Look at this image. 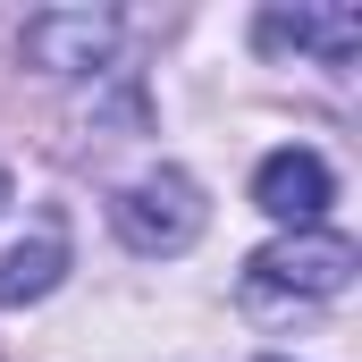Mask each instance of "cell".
<instances>
[{
	"instance_id": "7",
	"label": "cell",
	"mask_w": 362,
	"mask_h": 362,
	"mask_svg": "<svg viewBox=\"0 0 362 362\" xmlns=\"http://www.w3.org/2000/svg\"><path fill=\"white\" fill-rule=\"evenodd\" d=\"M0 202H8V169H0Z\"/></svg>"
},
{
	"instance_id": "1",
	"label": "cell",
	"mask_w": 362,
	"mask_h": 362,
	"mask_svg": "<svg viewBox=\"0 0 362 362\" xmlns=\"http://www.w3.org/2000/svg\"><path fill=\"white\" fill-rule=\"evenodd\" d=\"M202 185L185 177V169H152V177L118 185L110 194V228H118V245L127 253H144V262H169V253H185L194 236H202Z\"/></svg>"
},
{
	"instance_id": "4",
	"label": "cell",
	"mask_w": 362,
	"mask_h": 362,
	"mask_svg": "<svg viewBox=\"0 0 362 362\" xmlns=\"http://www.w3.org/2000/svg\"><path fill=\"white\" fill-rule=\"evenodd\" d=\"M253 202H262L270 219H286V228H320V211L337 202V177H329L320 152L286 144V152H270V160L253 169Z\"/></svg>"
},
{
	"instance_id": "2",
	"label": "cell",
	"mask_w": 362,
	"mask_h": 362,
	"mask_svg": "<svg viewBox=\"0 0 362 362\" xmlns=\"http://www.w3.org/2000/svg\"><path fill=\"white\" fill-rule=\"evenodd\" d=\"M346 278H354V245L337 228H295V236H278V245L253 253V295L320 303V295H346Z\"/></svg>"
},
{
	"instance_id": "6",
	"label": "cell",
	"mask_w": 362,
	"mask_h": 362,
	"mask_svg": "<svg viewBox=\"0 0 362 362\" xmlns=\"http://www.w3.org/2000/svg\"><path fill=\"white\" fill-rule=\"evenodd\" d=\"M59 278H68V245H59V236H25V245H8V253H0V312L42 303Z\"/></svg>"
},
{
	"instance_id": "5",
	"label": "cell",
	"mask_w": 362,
	"mask_h": 362,
	"mask_svg": "<svg viewBox=\"0 0 362 362\" xmlns=\"http://www.w3.org/2000/svg\"><path fill=\"white\" fill-rule=\"evenodd\" d=\"M262 42L270 51H320V59H354L362 51V17L354 8H270L262 17Z\"/></svg>"
},
{
	"instance_id": "3",
	"label": "cell",
	"mask_w": 362,
	"mask_h": 362,
	"mask_svg": "<svg viewBox=\"0 0 362 362\" xmlns=\"http://www.w3.org/2000/svg\"><path fill=\"white\" fill-rule=\"evenodd\" d=\"M110 51H118L110 8H42V17H25V59L42 76H101Z\"/></svg>"
}]
</instances>
